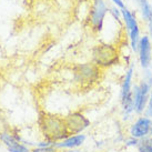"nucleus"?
<instances>
[{
    "instance_id": "obj_9",
    "label": "nucleus",
    "mask_w": 152,
    "mask_h": 152,
    "mask_svg": "<svg viewBox=\"0 0 152 152\" xmlns=\"http://www.w3.org/2000/svg\"><path fill=\"white\" fill-rule=\"evenodd\" d=\"M101 69L91 62V64H78L73 69L75 80L80 85H91L99 79Z\"/></svg>"
},
{
    "instance_id": "obj_24",
    "label": "nucleus",
    "mask_w": 152,
    "mask_h": 152,
    "mask_svg": "<svg viewBox=\"0 0 152 152\" xmlns=\"http://www.w3.org/2000/svg\"><path fill=\"white\" fill-rule=\"evenodd\" d=\"M150 141H151V143H152V137H150Z\"/></svg>"
},
{
    "instance_id": "obj_17",
    "label": "nucleus",
    "mask_w": 152,
    "mask_h": 152,
    "mask_svg": "<svg viewBox=\"0 0 152 152\" xmlns=\"http://www.w3.org/2000/svg\"><path fill=\"white\" fill-rule=\"evenodd\" d=\"M141 80L145 81L147 83L152 86V70L149 69H141Z\"/></svg>"
},
{
    "instance_id": "obj_19",
    "label": "nucleus",
    "mask_w": 152,
    "mask_h": 152,
    "mask_svg": "<svg viewBox=\"0 0 152 152\" xmlns=\"http://www.w3.org/2000/svg\"><path fill=\"white\" fill-rule=\"evenodd\" d=\"M144 115L149 117L150 119H152V91L150 93V98H149L148 104H147V108H145V111H144Z\"/></svg>"
},
{
    "instance_id": "obj_20",
    "label": "nucleus",
    "mask_w": 152,
    "mask_h": 152,
    "mask_svg": "<svg viewBox=\"0 0 152 152\" xmlns=\"http://www.w3.org/2000/svg\"><path fill=\"white\" fill-rule=\"evenodd\" d=\"M110 1H111V4H113V6H115V7H118L120 9H123L127 7L124 0H110Z\"/></svg>"
},
{
    "instance_id": "obj_15",
    "label": "nucleus",
    "mask_w": 152,
    "mask_h": 152,
    "mask_svg": "<svg viewBox=\"0 0 152 152\" xmlns=\"http://www.w3.org/2000/svg\"><path fill=\"white\" fill-rule=\"evenodd\" d=\"M109 15L113 20H115V21L119 22V23H122V15H121V9L120 8L115 7L113 4L110 6Z\"/></svg>"
},
{
    "instance_id": "obj_11",
    "label": "nucleus",
    "mask_w": 152,
    "mask_h": 152,
    "mask_svg": "<svg viewBox=\"0 0 152 152\" xmlns=\"http://www.w3.org/2000/svg\"><path fill=\"white\" fill-rule=\"evenodd\" d=\"M137 59L141 69H149L152 64V42L147 34H142L137 50Z\"/></svg>"
},
{
    "instance_id": "obj_13",
    "label": "nucleus",
    "mask_w": 152,
    "mask_h": 152,
    "mask_svg": "<svg viewBox=\"0 0 152 152\" xmlns=\"http://www.w3.org/2000/svg\"><path fill=\"white\" fill-rule=\"evenodd\" d=\"M137 6V15L144 23L152 20V2L151 0H133Z\"/></svg>"
},
{
    "instance_id": "obj_1",
    "label": "nucleus",
    "mask_w": 152,
    "mask_h": 152,
    "mask_svg": "<svg viewBox=\"0 0 152 152\" xmlns=\"http://www.w3.org/2000/svg\"><path fill=\"white\" fill-rule=\"evenodd\" d=\"M135 78V64L130 62L120 85V111H121V121L124 124H129L137 117L133 106V87Z\"/></svg>"
},
{
    "instance_id": "obj_14",
    "label": "nucleus",
    "mask_w": 152,
    "mask_h": 152,
    "mask_svg": "<svg viewBox=\"0 0 152 152\" xmlns=\"http://www.w3.org/2000/svg\"><path fill=\"white\" fill-rule=\"evenodd\" d=\"M139 142H140V140L134 139V138H132V137L127 134L126 139L123 141L122 145H123V148L128 149V150H131V149H135V150H137L138 145H139Z\"/></svg>"
},
{
    "instance_id": "obj_21",
    "label": "nucleus",
    "mask_w": 152,
    "mask_h": 152,
    "mask_svg": "<svg viewBox=\"0 0 152 152\" xmlns=\"http://www.w3.org/2000/svg\"><path fill=\"white\" fill-rule=\"evenodd\" d=\"M145 28H147V36L149 37V39L151 40L152 42V20L151 21H149L148 23H145Z\"/></svg>"
},
{
    "instance_id": "obj_18",
    "label": "nucleus",
    "mask_w": 152,
    "mask_h": 152,
    "mask_svg": "<svg viewBox=\"0 0 152 152\" xmlns=\"http://www.w3.org/2000/svg\"><path fill=\"white\" fill-rule=\"evenodd\" d=\"M31 152H60V150H58V149L56 148V145L45 147V148L34 147V148H31Z\"/></svg>"
},
{
    "instance_id": "obj_8",
    "label": "nucleus",
    "mask_w": 152,
    "mask_h": 152,
    "mask_svg": "<svg viewBox=\"0 0 152 152\" xmlns=\"http://www.w3.org/2000/svg\"><path fill=\"white\" fill-rule=\"evenodd\" d=\"M64 122L67 126L69 134H79L85 133V131L90 128L91 121L90 119L81 111H72L67 115H64Z\"/></svg>"
},
{
    "instance_id": "obj_10",
    "label": "nucleus",
    "mask_w": 152,
    "mask_h": 152,
    "mask_svg": "<svg viewBox=\"0 0 152 152\" xmlns=\"http://www.w3.org/2000/svg\"><path fill=\"white\" fill-rule=\"evenodd\" d=\"M0 142L7 148L8 152H31V148L23 142L21 137L12 131H1Z\"/></svg>"
},
{
    "instance_id": "obj_4",
    "label": "nucleus",
    "mask_w": 152,
    "mask_h": 152,
    "mask_svg": "<svg viewBox=\"0 0 152 152\" xmlns=\"http://www.w3.org/2000/svg\"><path fill=\"white\" fill-rule=\"evenodd\" d=\"M122 15V25L124 30L127 31L128 45L131 49L132 53H137L138 46L141 40L142 34H141V26L139 22V17L135 11L129 9L128 7L121 9Z\"/></svg>"
},
{
    "instance_id": "obj_3",
    "label": "nucleus",
    "mask_w": 152,
    "mask_h": 152,
    "mask_svg": "<svg viewBox=\"0 0 152 152\" xmlns=\"http://www.w3.org/2000/svg\"><path fill=\"white\" fill-rule=\"evenodd\" d=\"M91 58H92V62L96 66H98L100 69H104V68H111L118 64L121 55L115 45L102 42L96 45L92 48Z\"/></svg>"
},
{
    "instance_id": "obj_7",
    "label": "nucleus",
    "mask_w": 152,
    "mask_h": 152,
    "mask_svg": "<svg viewBox=\"0 0 152 152\" xmlns=\"http://www.w3.org/2000/svg\"><path fill=\"white\" fill-rule=\"evenodd\" d=\"M152 127V119L141 114L137 115L133 121L130 122L127 127V134L138 140H143L150 137Z\"/></svg>"
},
{
    "instance_id": "obj_12",
    "label": "nucleus",
    "mask_w": 152,
    "mask_h": 152,
    "mask_svg": "<svg viewBox=\"0 0 152 152\" xmlns=\"http://www.w3.org/2000/svg\"><path fill=\"white\" fill-rule=\"evenodd\" d=\"M88 139L87 134L85 133H79V134H70L68 135L66 139L61 140L60 142H57L55 144L56 148L60 151H66V150H75V149H80L86 141Z\"/></svg>"
},
{
    "instance_id": "obj_16",
    "label": "nucleus",
    "mask_w": 152,
    "mask_h": 152,
    "mask_svg": "<svg viewBox=\"0 0 152 152\" xmlns=\"http://www.w3.org/2000/svg\"><path fill=\"white\" fill-rule=\"evenodd\" d=\"M137 152H152V143L150 141V137L140 141L139 145L137 148Z\"/></svg>"
},
{
    "instance_id": "obj_25",
    "label": "nucleus",
    "mask_w": 152,
    "mask_h": 152,
    "mask_svg": "<svg viewBox=\"0 0 152 152\" xmlns=\"http://www.w3.org/2000/svg\"><path fill=\"white\" fill-rule=\"evenodd\" d=\"M150 69H151V70H152V64H151V67H150Z\"/></svg>"
},
{
    "instance_id": "obj_6",
    "label": "nucleus",
    "mask_w": 152,
    "mask_h": 152,
    "mask_svg": "<svg viewBox=\"0 0 152 152\" xmlns=\"http://www.w3.org/2000/svg\"><path fill=\"white\" fill-rule=\"evenodd\" d=\"M152 91V86L147 83L145 81L139 79L138 82L134 83L133 87V106H134V112L137 115H141L144 113L147 104H148L150 93Z\"/></svg>"
},
{
    "instance_id": "obj_5",
    "label": "nucleus",
    "mask_w": 152,
    "mask_h": 152,
    "mask_svg": "<svg viewBox=\"0 0 152 152\" xmlns=\"http://www.w3.org/2000/svg\"><path fill=\"white\" fill-rule=\"evenodd\" d=\"M110 4L107 0H91L90 12H89V22L91 30L96 34L103 31L107 15L109 13Z\"/></svg>"
},
{
    "instance_id": "obj_22",
    "label": "nucleus",
    "mask_w": 152,
    "mask_h": 152,
    "mask_svg": "<svg viewBox=\"0 0 152 152\" xmlns=\"http://www.w3.org/2000/svg\"><path fill=\"white\" fill-rule=\"evenodd\" d=\"M60 152H85L81 149H75V150H66V151H60Z\"/></svg>"
},
{
    "instance_id": "obj_23",
    "label": "nucleus",
    "mask_w": 152,
    "mask_h": 152,
    "mask_svg": "<svg viewBox=\"0 0 152 152\" xmlns=\"http://www.w3.org/2000/svg\"><path fill=\"white\" fill-rule=\"evenodd\" d=\"M150 137H152V127H151V133H150Z\"/></svg>"
},
{
    "instance_id": "obj_2",
    "label": "nucleus",
    "mask_w": 152,
    "mask_h": 152,
    "mask_svg": "<svg viewBox=\"0 0 152 152\" xmlns=\"http://www.w3.org/2000/svg\"><path fill=\"white\" fill-rule=\"evenodd\" d=\"M38 127L43 139L49 140L55 144L70 135L64 118L59 114L41 111L38 117Z\"/></svg>"
}]
</instances>
